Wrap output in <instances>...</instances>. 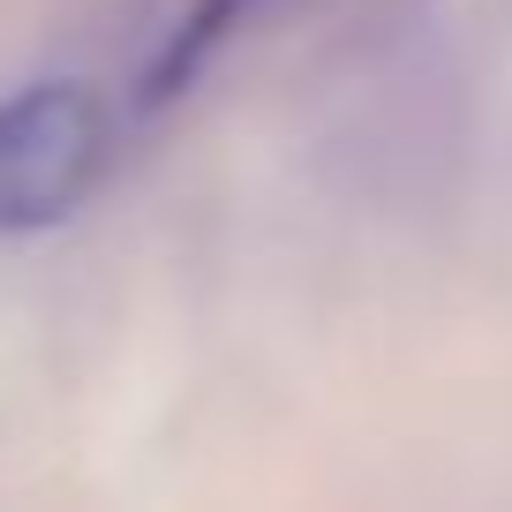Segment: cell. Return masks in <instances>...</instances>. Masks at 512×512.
I'll return each instance as SVG.
<instances>
[{
	"label": "cell",
	"instance_id": "1",
	"mask_svg": "<svg viewBox=\"0 0 512 512\" xmlns=\"http://www.w3.org/2000/svg\"><path fill=\"white\" fill-rule=\"evenodd\" d=\"M113 113L83 76H38L0 98V234L61 226L98 189Z\"/></svg>",
	"mask_w": 512,
	"mask_h": 512
},
{
	"label": "cell",
	"instance_id": "2",
	"mask_svg": "<svg viewBox=\"0 0 512 512\" xmlns=\"http://www.w3.org/2000/svg\"><path fill=\"white\" fill-rule=\"evenodd\" d=\"M264 0H196L189 16H181V31L166 38L159 53H151V68H144V83H136V106L144 113H159V106H174L181 91H189L196 76H204V61L226 46V38L241 31V23L256 16Z\"/></svg>",
	"mask_w": 512,
	"mask_h": 512
}]
</instances>
